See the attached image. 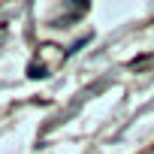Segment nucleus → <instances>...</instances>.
<instances>
[{"label":"nucleus","instance_id":"1","mask_svg":"<svg viewBox=\"0 0 154 154\" xmlns=\"http://www.w3.org/2000/svg\"><path fill=\"white\" fill-rule=\"evenodd\" d=\"M30 75H33V79H36V75H45V69L42 66H30Z\"/></svg>","mask_w":154,"mask_h":154}]
</instances>
